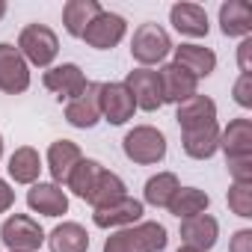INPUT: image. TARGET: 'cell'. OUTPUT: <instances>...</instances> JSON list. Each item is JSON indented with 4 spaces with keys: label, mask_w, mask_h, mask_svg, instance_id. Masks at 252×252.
I'll return each mask as SVG.
<instances>
[{
    "label": "cell",
    "mask_w": 252,
    "mask_h": 252,
    "mask_svg": "<svg viewBox=\"0 0 252 252\" xmlns=\"http://www.w3.org/2000/svg\"><path fill=\"white\" fill-rule=\"evenodd\" d=\"M125 33H128V21H125L119 12L101 9V12L92 18V24L83 30L80 39H83L89 48H95V51H113V48L125 39Z\"/></svg>",
    "instance_id": "cell-5"
},
{
    "label": "cell",
    "mask_w": 252,
    "mask_h": 252,
    "mask_svg": "<svg viewBox=\"0 0 252 252\" xmlns=\"http://www.w3.org/2000/svg\"><path fill=\"white\" fill-rule=\"evenodd\" d=\"M45 240L51 252H86L89 249V231L80 222H60Z\"/></svg>",
    "instance_id": "cell-24"
},
{
    "label": "cell",
    "mask_w": 252,
    "mask_h": 252,
    "mask_svg": "<svg viewBox=\"0 0 252 252\" xmlns=\"http://www.w3.org/2000/svg\"><path fill=\"white\" fill-rule=\"evenodd\" d=\"M208 205H211V196L199 187H181L172 202H169V214L178 217V220H190V217H199V214H208Z\"/></svg>",
    "instance_id": "cell-26"
},
{
    "label": "cell",
    "mask_w": 252,
    "mask_h": 252,
    "mask_svg": "<svg viewBox=\"0 0 252 252\" xmlns=\"http://www.w3.org/2000/svg\"><path fill=\"white\" fill-rule=\"evenodd\" d=\"M122 152L137 166H155L166 158V137L155 125H137V128H131L125 134Z\"/></svg>",
    "instance_id": "cell-1"
},
{
    "label": "cell",
    "mask_w": 252,
    "mask_h": 252,
    "mask_svg": "<svg viewBox=\"0 0 252 252\" xmlns=\"http://www.w3.org/2000/svg\"><path fill=\"white\" fill-rule=\"evenodd\" d=\"M98 104H101V119L110 122V125H125L128 119H134V113H137L134 95L128 92L125 83H101Z\"/></svg>",
    "instance_id": "cell-9"
},
{
    "label": "cell",
    "mask_w": 252,
    "mask_h": 252,
    "mask_svg": "<svg viewBox=\"0 0 252 252\" xmlns=\"http://www.w3.org/2000/svg\"><path fill=\"white\" fill-rule=\"evenodd\" d=\"M104 252H152L146 246V240L140 237L137 225L131 228H116L107 240H104Z\"/></svg>",
    "instance_id": "cell-29"
},
{
    "label": "cell",
    "mask_w": 252,
    "mask_h": 252,
    "mask_svg": "<svg viewBox=\"0 0 252 252\" xmlns=\"http://www.w3.org/2000/svg\"><path fill=\"white\" fill-rule=\"evenodd\" d=\"M101 163L98 160H92V158H80L77 160V166L68 172V178H65V187L77 196V199H83L86 202V196H89V190H92V184H95V178L101 175Z\"/></svg>",
    "instance_id": "cell-28"
},
{
    "label": "cell",
    "mask_w": 252,
    "mask_h": 252,
    "mask_svg": "<svg viewBox=\"0 0 252 252\" xmlns=\"http://www.w3.org/2000/svg\"><path fill=\"white\" fill-rule=\"evenodd\" d=\"M228 252H252V228H237L231 234Z\"/></svg>",
    "instance_id": "cell-35"
},
{
    "label": "cell",
    "mask_w": 252,
    "mask_h": 252,
    "mask_svg": "<svg viewBox=\"0 0 252 252\" xmlns=\"http://www.w3.org/2000/svg\"><path fill=\"white\" fill-rule=\"evenodd\" d=\"M231 95H234V101L240 104V107H252V74H240L237 80H234V86H231Z\"/></svg>",
    "instance_id": "cell-32"
},
{
    "label": "cell",
    "mask_w": 252,
    "mask_h": 252,
    "mask_svg": "<svg viewBox=\"0 0 252 252\" xmlns=\"http://www.w3.org/2000/svg\"><path fill=\"white\" fill-rule=\"evenodd\" d=\"M169 54H172V39H169V33H166L160 24L149 21V24H140V27L134 30L131 57H134V63H137L140 68H152V65L163 63Z\"/></svg>",
    "instance_id": "cell-3"
},
{
    "label": "cell",
    "mask_w": 252,
    "mask_h": 252,
    "mask_svg": "<svg viewBox=\"0 0 252 252\" xmlns=\"http://www.w3.org/2000/svg\"><path fill=\"white\" fill-rule=\"evenodd\" d=\"M12 205H15V190L9 187V181L0 178V214H6Z\"/></svg>",
    "instance_id": "cell-36"
},
{
    "label": "cell",
    "mask_w": 252,
    "mask_h": 252,
    "mask_svg": "<svg viewBox=\"0 0 252 252\" xmlns=\"http://www.w3.org/2000/svg\"><path fill=\"white\" fill-rule=\"evenodd\" d=\"M172 63L181 65L184 71H190L196 80L202 77H211L214 68H217V54L205 45H193V42H184L178 48H172Z\"/></svg>",
    "instance_id": "cell-13"
},
{
    "label": "cell",
    "mask_w": 252,
    "mask_h": 252,
    "mask_svg": "<svg viewBox=\"0 0 252 252\" xmlns=\"http://www.w3.org/2000/svg\"><path fill=\"white\" fill-rule=\"evenodd\" d=\"M225 199H228L231 214H237V217H243V220L252 217V181H231Z\"/></svg>",
    "instance_id": "cell-30"
},
{
    "label": "cell",
    "mask_w": 252,
    "mask_h": 252,
    "mask_svg": "<svg viewBox=\"0 0 252 252\" xmlns=\"http://www.w3.org/2000/svg\"><path fill=\"white\" fill-rule=\"evenodd\" d=\"M42 83H45V89H51L60 101H74V98L83 95L86 86H89V80H86V74H83V68H80L77 63L51 65V68L45 71Z\"/></svg>",
    "instance_id": "cell-8"
},
{
    "label": "cell",
    "mask_w": 252,
    "mask_h": 252,
    "mask_svg": "<svg viewBox=\"0 0 252 252\" xmlns=\"http://www.w3.org/2000/svg\"><path fill=\"white\" fill-rule=\"evenodd\" d=\"M178 190H181V181H178L175 172H158V175H152L146 181L143 202L152 205V208H169V202H172V196Z\"/></svg>",
    "instance_id": "cell-25"
},
{
    "label": "cell",
    "mask_w": 252,
    "mask_h": 252,
    "mask_svg": "<svg viewBox=\"0 0 252 252\" xmlns=\"http://www.w3.org/2000/svg\"><path fill=\"white\" fill-rule=\"evenodd\" d=\"M175 122L181 131H193V128H205V125H214L217 122V101L208 98V95H193L187 101L178 104L175 110Z\"/></svg>",
    "instance_id": "cell-14"
},
{
    "label": "cell",
    "mask_w": 252,
    "mask_h": 252,
    "mask_svg": "<svg viewBox=\"0 0 252 252\" xmlns=\"http://www.w3.org/2000/svg\"><path fill=\"white\" fill-rule=\"evenodd\" d=\"M9 178L15 184H36L42 175V158L33 146H21L9 155Z\"/></svg>",
    "instance_id": "cell-22"
},
{
    "label": "cell",
    "mask_w": 252,
    "mask_h": 252,
    "mask_svg": "<svg viewBox=\"0 0 252 252\" xmlns=\"http://www.w3.org/2000/svg\"><path fill=\"white\" fill-rule=\"evenodd\" d=\"M137 231H140V237L146 240V246H149L152 252H163L166 243H169L166 228H163L158 220H140V222H137Z\"/></svg>",
    "instance_id": "cell-31"
},
{
    "label": "cell",
    "mask_w": 252,
    "mask_h": 252,
    "mask_svg": "<svg viewBox=\"0 0 252 252\" xmlns=\"http://www.w3.org/2000/svg\"><path fill=\"white\" fill-rule=\"evenodd\" d=\"M30 86V65L21 51L9 42H0V92L21 95Z\"/></svg>",
    "instance_id": "cell-6"
},
{
    "label": "cell",
    "mask_w": 252,
    "mask_h": 252,
    "mask_svg": "<svg viewBox=\"0 0 252 252\" xmlns=\"http://www.w3.org/2000/svg\"><path fill=\"white\" fill-rule=\"evenodd\" d=\"M45 237V228L30 214H12L0 225V240L9 246V252H39Z\"/></svg>",
    "instance_id": "cell-4"
},
{
    "label": "cell",
    "mask_w": 252,
    "mask_h": 252,
    "mask_svg": "<svg viewBox=\"0 0 252 252\" xmlns=\"http://www.w3.org/2000/svg\"><path fill=\"white\" fill-rule=\"evenodd\" d=\"M231 181H252V158H237V160H225Z\"/></svg>",
    "instance_id": "cell-33"
},
{
    "label": "cell",
    "mask_w": 252,
    "mask_h": 252,
    "mask_svg": "<svg viewBox=\"0 0 252 252\" xmlns=\"http://www.w3.org/2000/svg\"><path fill=\"white\" fill-rule=\"evenodd\" d=\"M122 196H128V187H125V181H122L116 172L101 169V175L95 178V184H92V190H89V196H86V202H89L92 211H95V208H104V205L122 199Z\"/></svg>",
    "instance_id": "cell-27"
},
{
    "label": "cell",
    "mask_w": 252,
    "mask_h": 252,
    "mask_svg": "<svg viewBox=\"0 0 252 252\" xmlns=\"http://www.w3.org/2000/svg\"><path fill=\"white\" fill-rule=\"evenodd\" d=\"M27 205H30L33 214L63 217V214H68V193L54 181H36L27 190Z\"/></svg>",
    "instance_id": "cell-12"
},
{
    "label": "cell",
    "mask_w": 252,
    "mask_h": 252,
    "mask_svg": "<svg viewBox=\"0 0 252 252\" xmlns=\"http://www.w3.org/2000/svg\"><path fill=\"white\" fill-rule=\"evenodd\" d=\"M169 24L187 36V39H205L208 30H211V21H208V12L205 6L199 3H175L169 9Z\"/></svg>",
    "instance_id": "cell-17"
},
{
    "label": "cell",
    "mask_w": 252,
    "mask_h": 252,
    "mask_svg": "<svg viewBox=\"0 0 252 252\" xmlns=\"http://www.w3.org/2000/svg\"><path fill=\"white\" fill-rule=\"evenodd\" d=\"M0 158H3V134H0Z\"/></svg>",
    "instance_id": "cell-39"
},
{
    "label": "cell",
    "mask_w": 252,
    "mask_h": 252,
    "mask_svg": "<svg viewBox=\"0 0 252 252\" xmlns=\"http://www.w3.org/2000/svg\"><path fill=\"white\" fill-rule=\"evenodd\" d=\"M143 214H146V205L140 199L122 196V199H116V202H110L104 208H95L92 222L98 228H131V225H137L143 220Z\"/></svg>",
    "instance_id": "cell-7"
},
{
    "label": "cell",
    "mask_w": 252,
    "mask_h": 252,
    "mask_svg": "<svg viewBox=\"0 0 252 252\" xmlns=\"http://www.w3.org/2000/svg\"><path fill=\"white\" fill-rule=\"evenodd\" d=\"M80 158H83V152L74 140H54L48 149V172H51L54 184H65L68 172L77 166Z\"/></svg>",
    "instance_id": "cell-21"
},
{
    "label": "cell",
    "mask_w": 252,
    "mask_h": 252,
    "mask_svg": "<svg viewBox=\"0 0 252 252\" xmlns=\"http://www.w3.org/2000/svg\"><path fill=\"white\" fill-rule=\"evenodd\" d=\"M220 149L225 152V160L252 158V122L249 119H231L220 131Z\"/></svg>",
    "instance_id": "cell-18"
},
{
    "label": "cell",
    "mask_w": 252,
    "mask_h": 252,
    "mask_svg": "<svg viewBox=\"0 0 252 252\" xmlns=\"http://www.w3.org/2000/svg\"><path fill=\"white\" fill-rule=\"evenodd\" d=\"M104 6L98 3V0H68V3L63 6V27L68 36L80 39L83 30L92 24V18L101 12Z\"/></svg>",
    "instance_id": "cell-23"
},
{
    "label": "cell",
    "mask_w": 252,
    "mask_h": 252,
    "mask_svg": "<svg viewBox=\"0 0 252 252\" xmlns=\"http://www.w3.org/2000/svg\"><path fill=\"white\" fill-rule=\"evenodd\" d=\"M122 83L128 86V92L134 95L137 110L155 113V110H160V107H163L158 71H152V68H134V71H128V77H125Z\"/></svg>",
    "instance_id": "cell-11"
},
{
    "label": "cell",
    "mask_w": 252,
    "mask_h": 252,
    "mask_svg": "<svg viewBox=\"0 0 252 252\" xmlns=\"http://www.w3.org/2000/svg\"><path fill=\"white\" fill-rule=\"evenodd\" d=\"M220 30L228 39H246L252 33V9L246 0H225L220 6Z\"/></svg>",
    "instance_id": "cell-20"
},
{
    "label": "cell",
    "mask_w": 252,
    "mask_h": 252,
    "mask_svg": "<svg viewBox=\"0 0 252 252\" xmlns=\"http://www.w3.org/2000/svg\"><path fill=\"white\" fill-rule=\"evenodd\" d=\"M178 252H199V249H190V246H178Z\"/></svg>",
    "instance_id": "cell-38"
},
{
    "label": "cell",
    "mask_w": 252,
    "mask_h": 252,
    "mask_svg": "<svg viewBox=\"0 0 252 252\" xmlns=\"http://www.w3.org/2000/svg\"><path fill=\"white\" fill-rule=\"evenodd\" d=\"M18 51L27 60V65L51 68L57 54H60V39L48 24H27L18 33Z\"/></svg>",
    "instance_id": "cell-2"
},
{
    "label": "cell",
    "mask_w": 252,
    "mask_h": 252,
    "mask_svg": "<svg viewBox=\"0 0 252 252\" xmlns=\"http://www.w3.org/2000/svg\"><path fill=\"white\" fill-rule=\"evenodd\" d=\"M237 65H240V74H252V36L240 39V45H237Z\"/></svg>",
    "instance_id": "cell-34"
},
{
    "label": "cell",
    "mask_w": 252,
    "mask_h": 252,
    "mask_svg": "<svg viewBox=\"0 0 252 252\" xmlns=\"http://www.w3.org/2000/svg\"><path fill=\"white\" fill-rule=\"evenodd\" d=\"M158 80H160L163 104H175L178 107L181 101H187V98H193L199 92V80L190 71H184L181 65H175V63H163L160 71H158Z\"/></svg>",
    "instance_id": "cell-10"
},
{
    "label": "cell",
    "mask_w": 252,
    "mask_h": 252,
    "mask_svg": "<svg viewBox=\"0 0 252 252\" xmlns=\"http://www.w3.org/2000/svg\"><path fill=\"white\" fill-rule=\"evenodd\" d=\"M98 89L101 83H89L83 95H77L74 101L65 104V122L71 128H95L101 122V104H98Z\"/></svg>",
    "instance_id": "cell-15"
},
{
    "label": "cell",
    "mask_w": 252,
    "mask_h": 252,
    "mask_svg": "<svg viewBox=\"0 0 252 252\" xmlns=\"http://www.w3.org/2000/svg\"><path fill=\"white\" fill-rule=\"evenodd\" d=\"M181 146L184 155L193 160H211L220 152V125H205V128H193V131H181Z\"/></svg>",
    "instance_id": "cell-19"
},
{
    "label": "cell",
    "mask_w": 252,
    "mask_h": 252,
    "mask_svg": "<svg viewBox=\"0 0 252 252\" xmlns=\"http://www.w3.org/2000/svg\"><path fill=\"white\" fill-rule=\"evenodd\" d=\"M217 237H220V222L211 214H199V217L181 220V243L184 246L208 252V249L217 246Z\"/></svg>",
    "instance_id": "cell-16"
},
{
    "label": "cell",
    "mask_w": 252,
    "mask_h": 252,
    "mask_svg": "<svg viewBox=\"0 0 252 252\" xmlns=\"http://www.w3.org/2000/svg\"><path fill=\"white\" fill-rule=\"evenodd\" d=\"M3 15H6V0H0V21H3Z\"/></svg>",
    "instance_id": "cell-37"
}]
</instances>
